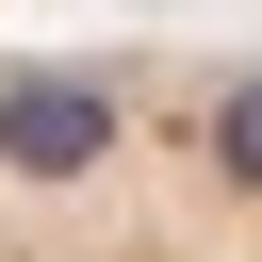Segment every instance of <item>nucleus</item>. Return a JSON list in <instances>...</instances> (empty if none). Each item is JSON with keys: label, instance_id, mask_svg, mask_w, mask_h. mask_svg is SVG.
<instances>
[{"label": "nucleus", "instance_id": "nucleus-1", "mask_svg": "<svg viewBox=\"0 0 262 262\" xmlns=\"http://www.w3.org/2000/svg\"><path fill=\"white\" fill-rule=\"evenodd\" d=\"M0 262H262V49L0 33Z\"/></svg>", "mask_w": 262, "mask_h": 262}, {"label": "nucleus", "instance_id": "nucleus-2", "mask_svg": "<svg viewBox=\"0 0 262 262\" xmlns=\"http://www.w3.org/2000/svg\"><path fill=\"white\" fill-rule=\"evenodd\" d=\"M0 33H16V0H0Z\"/></svg>", "mask_w": 262, "mask_h": 262}]
</instances>
